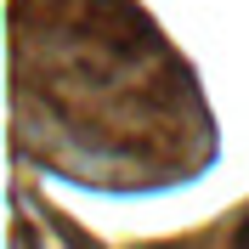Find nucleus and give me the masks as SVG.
<instances>
[{"label":"nucleus","instance_id":"nucleus-1","mask_svg":"<svg viewBox=\"0 0 249 249\" xmlns=\"http://www.w3.org/2000/svg\"><path fill=\"white\" fill-rule=\"evenodd\" d=\"M238 249H249V232H244V244H238Z\"/></svg>","mask_w":249,"mask_h":249}]
</instances>
